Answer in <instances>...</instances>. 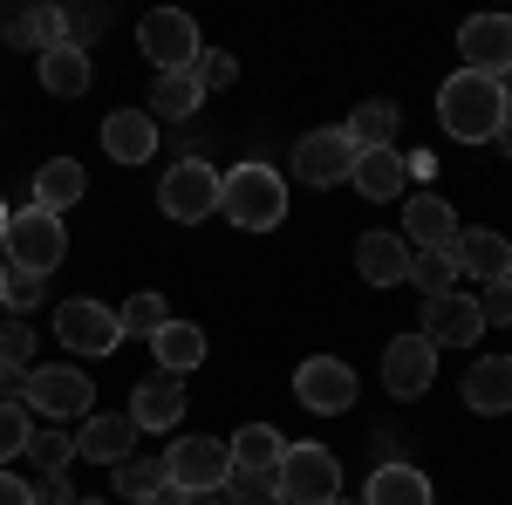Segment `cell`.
I'll list each match as a JSON object with an SVG mask.
<instances>
[{"mask_svg":"<svg viewBox=\"0 0 512 505\" xmlns=\"http://www.w3.org/2000/svg\"><path fill=\"white\" fill-rule=\"evenodd\" d=\"M478 314H485V328H512V280H492L478 294Z\"/></svg>","mask_w":512,"mask_h":505,"instance_id":"39","label":"cell"},{"mask_svg":"<svg viewBox=\"0 0 512 505\" xmlns=\"http://www.w3.org/2000/svg\"><path fill=\"white\" fill-rule=\"evenodd\" d=\"M335 505H349V499H335Z\"/></svg>","mask_w":512,"mask_h":505,"instance_id":"49","label":"cell"},{"mask_svg":"<svg viewBox=\"0 0 512 505\" xmlns=\"http://www.w3.org/2000/svg\"><path fill=\"white\" fill-rule=\"evenodd\" d=\"M492 144H499V151L512 157V103H506V117H499V137H492Z\"/></svg>","mask_w":512,"mask_h":505,"instance_id":"44","label":"cell"},{"mask_svg":"<svg viewBox=\"0 0 512 505\" xmlns=\"http://www.w3.org/2000/svg\"><path fill=\"white\" fill-rule=\"evenodd\" d=\"M103 151H110V164H151L158 157V117L151 110H110L103 117Z\"/></svg>","mask_w":512,"mask_h":505,"instance_id":"18","label":"cell"},{"mask_svg":"<svg viewBox=\"0 0 512 505\" xmlns=\"http://www.w3.org/2000/svg\"><path fill=\"white\" fill-rule=\"evenodd\" d=\"M0 505H35V485L14 478V471H0Z\"/></svg>","mask_w":512,"mask_h":505,"instance_id":"40","label":"cell"},{"mask_svg":"<svg viewBox=\"0 0 512 505\" xmlns=\"http://www.w3.org/2000/svg\"><path fill=\"white\" fill-rule=\"evenodd\" d=\"M137 505H178V492H151V499H137Z\"/></svg>","mask_w":512,"mask_h":505,"instance_id":"45","label":"cell"},{"mask_svg":"<svg viewBox=\"0 0 512 505\" xmlns=\"http://www.w3.org/2000/svg\"><path fill=\"white\" fill-rule=\"evenodd\" d=\"M0 301L14 314H35L41 301H48V280H41V273H7V294H0Z\"/></svg>","mask_w":512,"mask_h":505,"instance_id":"37","label":"cell"},{"mask_svg":"<svg viewBox=\"0 0 512 505\" xmlns=\"http://www.w3.org/2000/svg\"><path fill=\"white\" fill-rule=\"evenodd\" d=\"M417 335H424L431 349H472L478 335H485L478 294H437V301H424V314H417Z\"/></svg>","mask_w":512,"mask_h":505,"instance_id":"11","label":"cell"},{"mask_svg":"<svg viewBox=\"0 0 512 505\" xmlns=\"http://www.w3.org/2000/svg\"><path fill=\"white\" fill-rule=\"evenodd\" d=\"M192 76H198V89L212 96V89H233V82H239V62H233V55H226V48H198Z\"/></svg>","mask_w":512,"mask_h":505,"instance_id":"36","label":"cell"},{"mask_svg":"<svg viewBox=\"0 0 512 505\" xmlns=\"http://www.w3.org/2000/svg\"><path fill=\"white\" fill-rule=\"evenodd\" d=\"M137 48L158 62V76H178V69H192V62H198V28H192V14H178V7H158V14H144V21H137Z\"/></svg>","mask_w":512,"mask_h":505,"instance_id":"8","label":"cell"},{"mask_svg":"<svg viewBox=\"0 0 512 505\" xmlns=\"http://www.w3.org/2000/svg\"><path fill=\"white\" fill-rule=\"evenodd\" d=\"M151 355H158L164 376H192L198 362H205V328L198 321H164L158 335H151Z\"/></svg>","mask_w":512,"mask_h":505,"instance_id":"22","label":"cell"},{"mask_svg":"<svg viewBox=\"0 0 512 505\" xmlns=\"http://www.w3.org/2000/svg\"><path fill=\"white\" fill-rule=\"evenodd\" d=\"M35 505H76L69 478H41V485H35Z\"/></svg>","mask_w":512,"mask_h":505,"instance_id":"41","label":"cell"},{"mask_svg":"<svg viewBox=\"0 0 512 505\" xmlns=\"http://www.w3.org/2000/svg\"><path fill=\"white\" fill-rule=\"evenodd\" d=\"M431 383H437V349L424 335H396L390 349H383V389L410 403V396H424Z\"/></svg>","mask_w":512,"mask_h":505,"instance_id":"15","label":"cell"},{"mask_svg":"<svg viewBox=\"0 0 512 505\" xmlns=\"http://www.w3.org/2000/svg\"><path fill=\"white\" fill-rule=\"evenodd\" d=\"M226 451H233V471H280L287 437H280L274 424H239L233 437H226Z\"/></svg>","mask_w":512,"mask_h":505,"instance_id":"27","label":"cell"},{"mask_svg":"<svg viewBox=\"0 0 512 505\" xmlns=\"http://www.w3.org/2000/svg\"><path fill=\"white\" fill-rule=\"evenodd\" d=\"M158 205H164V219H178V226L212 219V212H219V171H212L205 157L171 164V171H164V185H158Z\"/></svg>","mask_w":512,"mask_h":505,"instance_id":"7","label":"cell"},{"mask_svg":"<svg viewBox=\"0 0 512 505\" xmlns=\"http://www.w3.org/2000/svg\"><path fill=\"white\" fill-rule=\"evenodd\" d=\"M117 321H123V335H158L171 314H164V294H130L117 308Z\"/></svg>","mask_w":512,"mask_h":505,"instance_id":"34","label":"cell"},{"mask_svg":"<svg viewBox=\"0 0 512 505\" xmlns=\"http://www.w3.org/2000/svg\"><path fill=\"white\" fill-rule=\"evenodd\" d=\"M233 478V451L226 437H178L164 451V485L171 492H219Z\"/></svg>","mask_w":512,"mask_h":505,"instance_id":"6","label":"cell"},{"mask_svg":"<svg viewBox=\"0 0 512 505\" xmlns=\"http://www.w3.org/2000/svg\"><path fill=\"white\" fill-rule=\"evenodd\" d=\"M55 342L76 355H110L123 342V321L103 301H62L55 308Z\"/></svg>","mask_w":512,"mask_h":505,"instance_id":"12","label":"cell"},{"mask_svg":"<svg viewBox=\"0 0 512 505\" xmlns=\"http://www.w3.org/2000/svg\"><path fill=\"white\" fill-rule=\"evenodd\" d=\"M465 410H478V417H506L512 410V355L472 362V376H465Z\"/></svg>","mask_w":512,"mask_h":505,"instance_id":"21","label":"cell"},{"mask_svg":"<svg viewBox=\"0 0 512 505\" xmlns=\"http://www.w3.org/2000/svg\"><path fill=\"white\" fill-rule=\"evenodd\" d=\"M403 171H410L417 185H431V178H437V157L431 151H410V157H403Z\"/></svg>","mask_w":512,"mask_h":505,"instance_id":"42","label":"cell"},{"mask_svg":"<svg viewBox=\"0 0 512 505\" xmlns=\"http://www.w3.org/2000/svg\"><path fill=\"white\" fill-rule=\"evenodd\" d=\"M0 260L14 273H48L69 260V233H62V219L55 212H41V205H21L14 219H7V239H0Z\"/></svg>","mask_w":512,"mask_h":505,"instance_id":"3","label":"cell"},{"mask_svg":"<svg viewBox=\"0 0 512 505\" xmlns=\"http://www.w3.org/2000/svg\"><path fill=\"white\" fill-rule=\"evenodd\" d=\"M7 273H14V267H7V260H0V294H7Z\"/></svg>","mask_w":512,"mask_h":505,"instance_id":"47","label":"cell"},{"mask_svg":"<svg viewBox=\"0 0 512 505\" xmlns=\"http://www.w3.org/2000/svg\"><path fill=\"white\" fill-rule=\"evenodd\" d=\"M178 417H185V383L164 376V369H158V376H144L137 396H130V424H137V430H171Z\"/></svg>","mask_w":512,"mask_h":505,"instance_id":"19","label":"cell"},{"mask_svg":"<svg viewBox=\"0 0 512 505\" xmlns=\"http://www.w3.org/2000/svg\"><path fill=\"white\" fill-rule=\"evenodd\" d=\"M506 82L492 76H472V69H458V76L437 82V123L458 137V144H485V137H499V117H506Z\"/></svg>","mask_w":512,"mask_h":505,"instance_id":"1","label":"cell"},{"mask_svg":"<svg viewBox=\"0 0 512 505\" xmlns=\"http://www.w3.org/2000/svg\"><path fill=\"white\" fill-rule=\"evenodd\" d=\"M137 437L144 430L130 424V410H110V417H82V430H76V458L82 465H123L130 451H137Z\"/></svg>","mask_w":512,"mask_h":505,"instance_id":"16","label":"cell"},{"mask_svg":"<svg viewBox=\"0 0 512 505\" xmlns=\"http://www.w3.org/2000/svg\"><path fill=\"white\" fill-rule=\"evenodd\" d=\"M355 369L342 355H308L301 369H294V396H301V410H315V417H342L355 403Z\"/></svg>","mask_w":512,"mask_h":505,"instance_id":"9","label":"cell"},{"mask_svg":"<svg viewBox=\"0 0 512 505\" xmlns=\"http://www.w3.org/2000/svg\"><path fill=\"white\" fill-rule=\"evenodd\" d=\"M451 280H458V260L451 253H410V287H424V301L451 294Z\"/></svg>","mask_w":512,"mask_h":505,"instance_id":"33","label":"cell"},{"mask_svg":"<svg viewBox=\"0 0 512 505\" xmlns=\"http://www.w3.org/2000/svg\"><path fill=\"white\" fill-rule=\"evenodd\" d=\"M349 171H355V144L342 137V130H308V137L294 144V178L315 185V192L349 185Z\"/></svg>","mask_w":512,"mask_h":505,"instance_id":"13","label":"cell"},{"mask_svg":"<svg viewBox=\"0 0 512 505\" xmlns=\"http://www.w3.org/2000/svg\"><path fill=\"white\" fill-rule=\"evenodd\" d=\"M274 478H280V499L287 505H335L342 499V458L328 444H287Z\"/></svg>","mask_w":512,"mask_h":505,"instance_id":"4","label":"cell"},{"mask_svg":"<svg viewBox=\"0 0 512 505\" xmlns=\"http://www.w3.org/2000/svg\"><path fill=\"white\" fill-rule=\"evenodd\" d=\"M219 492H226V505H287V499H280V478H274V471H233Z\"/></svg>","mask_w":512,"mask_h":505,"instance_id":"32","label":"cell"},{"mask_svg":"<svg viewBox=\"0 0 512 505\" xmlns=\"http://www.w3.org/2000/svg\"><path fill=\"white\" fill-rule=\"evenodd\" d=\"M28 437H35L28 403H0V471H7V458H21V451H28Z\"/></svg>","mask_w":512,"mask_h":505,"instance_id":"35","label":"cell"},{"mask_svg":"<svg viewBox=\"0 0 512 505\" xmlns=\"http://www.w3.org/2000/svg\"><path fill=\"white\" fill-rule=\"evenodd\" d=\"M342 137H349L355 151H390V144H396V103H383V96L362 103V110L342 123Z\"/></svg>","mask_w":512,"mask_h":505,"instance_id":"29","label":"cell"},{"mask_svg":"<svg viewBox=\"0 0 512 505\" xmlns=\"http://www.w3.org/2000/svg\"><path fill=\"white\" fill-rule=\"evenodd\" d=\"M362 505H431V478H424L417 465H403V458H396V465H376Z\"/></svg>","mask_w":512,"mask_h":505,"instance_id":"26","label":"cell"},{"mask_svg":"<svg viewBox=\"0 0 512 505\" xmlns=\"http://www.w3.org/2000/svg\"><path fill=\"white\" fill-rule=\"evenodd\" d=\"M458 233H465L458 212L437 192H410V205H403V246H410V253H451Z\"/></svg>","mask_w":512,"mask_h":505,"instance_id":"14","label":"cell"},{"mask_svg":"<svg viewBox=\"0 0 512 505\" xmlns=\"http://www.w3.org/2000/svg\"><path fill=\"white\" fill-rule=\"evenodd\" d=\"M28 458H35L48 478H62V471L76 465V437H69L62 424H48V430H35V437H28Z\"/></svg>","mask_w":512,"mask_h":505,"instance_id":"30","label":"cell"},{"mask_svg":"<svg viewBox=\"0 0 512 505\" xmlns=\"http://www.w3.org/2000/svg\"><path fill=\"white\" fill-rule=\"evenodd\" d=\"M35 417L48 424H69V417H89V403H96V383L82 376L76 362H41L28 369V396H21Z\"/></svg>","mask_w":512,"mask_h":505,"instance_id":"5","label":"cell"},{"mask_svg":"<svg viewBox=\"0 0 512 505\" xmlns=\"http://www.w3.org/2000/svg\"><path fill=\"white\" fill-rule=\"evenodd\" d=\"M76 505H110V499H76Z\"/></svg>","mask_w":512,"mask_h":505,"instance_id":"48","label":"cell"},{"mask_svg":"<svg viewBox=\"0 0 512 505\" xmlns=\"http://www.w3.org/2000/svg\"><path fill=\"white\" fill-rule=\"evenodd\" d=\"M178 505H226V492H178Z\"/></svg>","mask_w":512,"mask_h":505,"instance_id":"43","label":"cell"},{"mask_svg":"<svg viewBox=\"0 0 512 505\" xmlns=\"http://www.w3.org/2000/svg\"><path fill=\"white\" fill-rule=\"evenodd\" d=\"M0 362H14V369L35 362V328H28V321H7V328H0Z\"/></svg>","mask_w":512,"mask_h":505,"instance_id":"38","label":"cell"},{"mask_svg":"<svg viewBox=\"0 0 512 505\" xmlns=\"http://www.w3.org/2000/svg\"><path fill=\"white\" fill-rule=\"evenodd\" d=\"M458 55H465L472 76L506 82L512 76V14H472V21L458 28Z\"/></svg>","mask_w":512,"mask_h":505,"instance_id":"10","label":"cell"},{"mask_svg":"<svg viewBox=\"0 0 512 505\" xmlns=\"http://www.w3.org/2000/svg\"><path fill=\"white\" fill-rule=\"evenodd\" d=\"M451 260H458V273H472V280H512V239L492 233V226H465L458 233V246H451Z\"/></svg>","mask_w":512,"mask_h":505,"instance_id":"17","label":"cell"},{"mask_svg":"<svg viewBox=\"0 0 512 505\" xmlns=\"http://www.w3.org/2000/svg\"><path fill=\"white\" fill-rule=\"evenodd\" d=\"M82 192H89V178H82L76 157H48V164L35 171V205L55 212V219H62L69 205H82Z\"/></svg>","mask_w":512,"mask_h":505,"instance_id":"25","label":"cell"},{"mask_svg":"<svg viewBox=\"0 0 512 505\" xmlns=\"http://www.w3.org/2000/svg\"><path fill=\"white\" fill-rule=\"evenodd\" d=\"M35 76H41V89H48V96H89V76H96V69H89V48H76V41H69V48L35 55Z\"/></svg>","mask_w":512,"mask_h":505,"instance_id":"24","label":"cell"},{"mask_svg":"<svg viewBox=\"0 0 512 505\" xmlns=\"http://www.w3.org/2000/svg\"><path fill=\"white\" fill-rule=\"evenodd\" d=\"M349 185L362 198H376V205H383V198H396L403 192V185H410V171H403V151H355V171H349Z\"/></svg>","mask_w":512,"mask_h":505,"instance_id":"23","label":"cell"},{"mask_svg":"<svg viewBox=\"0 0 512 505\" xmlns=\"http://www.w3.org/2000/svg\"><path fill=\"white\" fill-rule=\"evenodd\" d=\"M7 219H14V212H7V198H0V239H7Z\"/></svg>","mask_w":512,"mask_h":505,"instance_id":"46","label":"cell"},{"mask_svg":"<svg viewBox=\"0 0 512 505\" xmlns=\"http://www.w3.org/2000/svg\"><path fill=\"white\" fill-rule=\"evenodd\" d=\"M117 492L130 505L151 499V492H171V485H164V458H123V465H117Z\"/></svg>","mask_w":512,"mask_h":505,"instance_id":"31","label":"cell"},{"mask_svg":"<svg viewBox=\"0 0 512 505\" xmlns=\"http://www.w3.org/2000/svg\"><path fill=\"white\" fill-rule=\"evenodd\" d=\"M355 273H362L369 287L410 280V246H403V233H362L355 239Z\"/></svg>","mask_w":512,"mask_h":505,"instance_id":"20","label":"cell"},{"mask_svg":"<svg viewBox=\"0 0 512 505\" xmlns=\"http://www.w3.org/2000/svg\"><path fill=\"white\" fill-rule=\"evenodd\" d=\"M198 103H205V89H198L192 69H178V76H158V82H151V117H164V123L198 117Z\"/></svg>","mask_w":512,"mask_h":505,"instance_id":"28","label":"cell"},{"mask_svg":"<svg viewBox=\"0 0 512 505\" xmlns=\"http://www.w3.org/2000/svg\"><path fill=\"white\" fill-rule=\"evenodd\" d=\"M219 219H233L239 233H274L287 219V178L274 164H233L219 178Z\"/></svg>","mask_w":512,"mask_h":505,"instance_id":"2","label":"cell"}]
</instances>
